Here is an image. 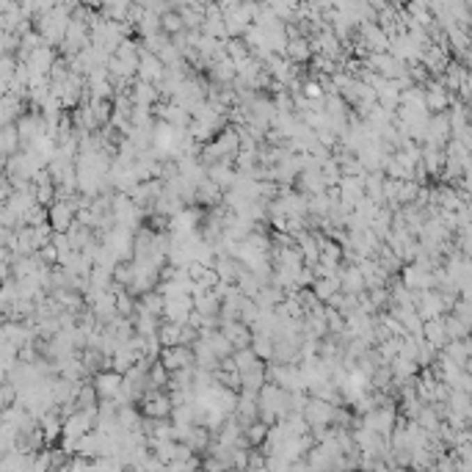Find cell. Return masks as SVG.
I'll return each mask as SVG.
<instances>
[{
  "mask_svg": "<svg viewBox=\"0 0 472 472\" xmlns=\"http://www.w3.org/2000/svg\"><path fill=\"white\" fill-rule=\"evenodd\" d=\"M91 387L97 390V395H100L102 400H113V398H119L122 387H125V376L116 373V370H102V373L94 376V384H91Z\"/></svg>",
  "mask_w": 472,
  "mask_h": 472,
  "instance_id": "obj_1",
  "label": "cell"
},
{
  "mask_svg": "<svg viewBox=\"0 0 472 472\" xmlns=\"http://www.w3.org/2000/svg\"><path fill=\"white\" fill-rule=\"evenodd\" d=\"M194 348H185V345H177V348H163L160 354V365L168 370V373H177V370H185L194 365Z\"/></svg>",
  "mask_w": 472,
  "mask_h": 472,
  "instance_id": "obj_2",
  "label": "cell"
},
{
  "mask_svg": "<svg viewBox=\"0 0 472 472\" xmlns=\"http://www.w3.org/2000/svg\"><path fill=\"white\" fill-rule=\"evenodd\" d=\"M224 334H227V340L235 345V351H243V348H249V343H251V337L254 334H249V326L243 323V320H233V323H224Z\"/></svg>",
  "mask_w": 472,
  "mask_h": 472,
  "instance_id": "obj_3",
  "label": "cell"
},
{
  "mask_svg": "<svg viewBox=\"0 0 472 472\" xmlns=\"http://www.w3.org/2000/svg\"><path fill=\"white\" fill-rule=\"evenodd\" d=\"M157 340H160V345L163 348H177L180 345V340H182V326L180 323H163L160 326V331H157Z\"/></svg>",
  "mask_w": 472,
  "mask_h": 472,
  "instance_id": "obj_4",
  "label": "cell"
},
{
  "mask_svg": "<svg viewBox=\"0 0 472 472\" xmlns=\"http://www.w3.org/2000/svg\"><path fill=\"white\" fill-rule=\"evenodd\" d=\"M285 58L299 64V61H310V45L304 39H293L288 42V50H285Z\"/></svg>",
  "mask_w": 472,
  "mask_h": 472,
  "instance_id": "obj_5",
  "label": "cell"
}]
</instances>
